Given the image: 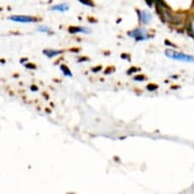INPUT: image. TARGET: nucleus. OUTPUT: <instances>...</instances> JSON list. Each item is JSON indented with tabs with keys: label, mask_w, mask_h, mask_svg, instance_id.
Listing matches in <instances>:
<instances>
[{
	"label": "nucleus",
	"mask_w": 194,
	"mask_h": 194,
	"mask_svg": "<svg viewBox=\"0 0 194 194\" xmlns=\"http://www.w3.org/2000/svg\"><path fill=\"white\" fill-rule=\"evenodd\" d=\"M78 62H82V61H88V58H86V57H81V58H79L78 60Z\"/></svg>",
	"instance_id": "nucleus-19"
},
{
	"label": "nucleus",
	"mask_w": 194,
	"mask_h": 194,
	"mask_svg": "<svg viewBox=\"0 0 194 194\" xmlns=\"http://www.w3.org/2000/svg\"><path fill=\"white\" fill-rule=\"evenodd\" d=\"M68 32L70 34H77V33H83V34H88L90 32V29L82 28V27H69L68 28Z\"/></svg>",
	"instance_id": "nucleus-5"
},
{
	"label": "nucleus",
	"mask_w": 194,
	"mask_h": 194,
	"mask_svg": "<svg viewBox=\"0 0 194 194\" xmlns=\"http://www.w3.org/2000/svg\"><path fill=\"white\" fill-rule=\"evenodd\" d=\"M146 4H147L149 7L153 6V0H146Z\"/></svg>",
	"instance_id": "nucleus-20"
},
{
	"label": "nucleus",
	"mask_w": 194,
	"mask_h": 194,
	"mask_svg": "<svg viewBox=\"0 0 194 194\" xmlns=\"http://www.w3.org/2000/svg\"><path fill=\"white\" fill-rule=\"evenodd\" d=\"M137 12H138L139 19H140V21L142 23L148 25V23L151 21V14H150V12H148L147 10H143V11H141V12L137 10Z\"/></svg>",
	"instance_id": "nucleus-4"
},
{
	"label": "nucleus",
	"mask_w": 194,
	"mask_h": 194,
	"mask_svg": "<svg viewBox=\"0 0 194 194\" xmlns=\"http://www.w3.org/2000/svg\"><path fill=\"white\" fill-rule=\"evenodd\" d=\"M88 21H92V23H97V21H95V19H88Z\"/></svg>",
	"instance_id": "nucleus-23"
},
{
	"label": "nucleus",
	"mask_w": 194,
	"mask_h": 194,
	"mask_svg": "<svg viewBox=\"0 0 194 194\" xmlns=\"http://www.w3.org/2000/svg\"><path fill=\"white\" fill-rule=\"evenodd\" d=\"M78 1L80 3H82L83 5H88V6H90V7L95 6V4H94V2H92V0H78Z\"/></svg>",
	"instance_id": "nucleus-9"
},
{
	"label": "nucleus",
	"mask_w": 194,
	"mask_h": 194,
	"mask_svg": "<svg viewBox=\"0 0 194 194\" xmlns=\"http://www.w3.org/2000/svg\"><path fill=\"white\" fill-rule=\"evenodd\" d=\"M38 31L39 32H43V33H48V32H51V30H50V28H48V27H44V26H41L38 28Z\"/></svg>",
	"instance_id": "nucleus-11"
},
{
	"label": "nucleus",
	"mask_w": 194,
	"mask_h": 194,
	"mask_svg": "<svg viewBox=\"0 0 194 194\" xmlns=\"http://www.w3.org/2000/svg\"><path fill=\"white\" fill-rule=\"evenodd\" d=\"M8 19L16 21V23H36V21H38V19H36L34 16H28V15H12V16H9Z\"/></svg>",
	"instance_id": "nucleus-3"
},
{
	"label": "nucleus",
	"mask_w": 194,
	"mask_h": 194,
	"mask_svg": "<svg viewBox=\"0 0 194 194\" xmlns=\"http://www.w3.org/2000/svg\"><path fill=\"white\" fill-rule=\"evenodd\" d=\"M165 44H166V45H167V46H171V47H176V46H175V45H174V44H172V43H171V42H170V41H169V40H166V41H165Z\"/></svg>",
	"instance_id": "nucleus-17"
},
{
	"label": "nucleus",
	"mask_w": 194,
	"mask_h": 194,
	"mask_svg": "<svg viewBox=\"0 0 194 194\" xmlns=\"http://www.w3.org/2000/svg\"><path fill=\"white\" fill-rule=\"evenodd\" d=\"M134 80H136V81H142L146 79V77H144V75H142V74H139V75H136V76H134L133 77Z\"/></svg>",
	"instance_id": "nucleus-12"
},
{
	"label": "nucleus",
	"mask_w": 194,
	"mask_h": 194,
	"mask_svg": "<svg viewBox=\"0 0 194 194\" xmlns=\"http://www.w3.org/2000/svg\"><path fill=\"white\" fill-rule=\"evenodd\" d=\"M121 57H122L123 59H127V60L130 61V55H127V54H122Z\"/></svg>",
	"instance_id": "nucleus-18"
},
{
	"label": "nucleus",
	"mask_w": 194,
	"mask_h": 194,
	"mask_svg": "<svg viewBox=\"0 0 194 194\" xmlns=\"http://www.w3.org/2000/svg\"><path fill=\"white\" fill-rule=\"evenodd\" d=\"M25 67L28 68V69H36L37 68V66L35 64H33V63H27V64H25Z\"/></svg>",
	"instance_id": "nucleus-13"
},
{
	"label": "nucleus",
	"mask_w": 194,
	"mask_h": 194,
	"mask_svg": "<svg viewBox=\"0 0 194 194\" xmlns=\"http://www.w3.org/2000/svg\"><path fill=\"white\" fill-rule=\"evenodd\" d=\"M128 36L135 39L136 42L146 41V40L148 39L147 31L146 29H136V30H133L131 32H128Z\"/></svg>",
	"instance_id": "nucleus-2"
},
{
	"label": "nucleus",
	"mask_w": 194,
	"mask_h": 194,
	"mask_svg": "<svg viewBox=\"0 0 194 194\" xmlns=\"http://www.w3.org/2000/svg\"><path fill=\"white\" fill-rule=\"evenodd\" d=\"M165 55L169 58H172L174 60H179V61H184V62H194V57L188 54L180 53V52L174 51V50H166Z\"/></svg>",
	"instance_id": "nucleus-1"
},
{
	"label": "nucleus",
	"mask_w": 194,
	"mask_h": 194,
	"mask_svg": "<svg viewBox=\"0 0 194 194\" xmlns=\"http://www.w3.org/2000/svg\"><path fill=\"white\" fill-rule=\"evenodd\" d=\"M31 88H32L33 90H34V92H36V90H38V88L36 86H31Z\"/></svg>",
	"instance_id": "nucleus-21"
},
{
	"label": "nucleus",
	"mask_w": 194,
	"mask_h": 194,
	"mask_svg": "<svg viewBox=\"0 0 194 194\" xmlns=\"http://www.w3.org/2000/svg\"><path fill=\"white\" fill-rule=\"evenodd\" d=\"M146 88H147V90H149V92H153V90H157V88H159V86L153 84V83H149V84H147Z\"/></svg>",
	"instance_id": "nucleus-10"
},
{
	"label": "nucleus",
	"mask_w": 194,
	"mask_h": 194,
	"mask_svg": "<svg viewBox=\"0 0 194 194\" xmlns=\"http://www.w3.org/2000/svg\"><path fill=\"white\" fill-rule=\"evenodd\" d=\"M62 53V50H51V49H46L43 51V54L47 56L48 58H53L54 56H57Z\"/></svg>",
	"instance_id": "nucleus-6"
},
{
	"label": "nucleus",
	"mask_w": 194,
	"mask_h": 194,
	"mask_svg": "<svg viewBox=\"0 0 194 194\" xmlns=\"http://www.w3.org/2000/svg\"><path fill=\"white\" fill-rule=\"evenodd\" d=\"M26 61H27V59H26V58H23V59H21V63L26 62Z\"/></svg>",
	"instance_id": "nucleus-22"
},
{
	"label": "nucleus",
	"mask_w": 194,
	"mask_h": 194,
	"mask_svg": "<svg viewBox=\"0 0 194 194\" xmlns=\"http://www.w3.org/2000/svg\"><path fill=\"white\" fill-rule=\"evenodd\" d=\"M137 70H139V69H138V68H136V67H131V68H130V69L127 71V74L129 75V74H132L133 72H136Z\"/></svg>",
	"instance_id": "nucleus-14"
},
{
	"label": "nucleus",
	"mask_w": 194,
	"mask_h": 194,
	"mask_svg": "<svg viewBox=\"0 0 194 194\" xmlns=\"http://www.w3.org/2000/svg\"><path fill=\"white\" fill-rule=\"evenodd\" d=\"M101 69H102V66L94 67V68H92V72H99Z\"/></svg>",
	"instance_id": "nucleus-16"
},
{
	"label": "nucleus",
	"mask_w": 194,
	"mask_h": 194,
	"mask_svg": "<svg viewBox=\"0 0 194 194\" xmlns=\"http://www.w3.org/2000/svg\"><path fill=\"white\" fill-rule=\"evenodd\" d=\"M172 78H178V75H173V76H172Z\"/></svg>",
	"instance_id": "nucleus-24"
},
{
	"label": "nucleus",
	"mask_w": 194,
	"mask_h": 194,
	"mask_svg": "<svg viewBox=\"0 0 194 194\" xmlns=\"http://www.w3.org/2000/svg\"><path fill=\"white\" fill-rule=\"evenodd\" d=\"M52 10H56V11H67V10L69 9V5L67 4V3H61V4H57V5H54V6L51 7Z\"/></svg>",
	"instance_id": "nucleus-7"
},
{
	"label": "nucleus",
	"mask_w": 194,
	"mask_h": 194,
	"mask_svg": "<svg viewBox=\"0 0 194 194\" xmlns=\"http://www.w3.org/2000/svg\"><path fill=\"white\" fill-rule=\"evenodd\" d=\"M60 69H61V71L63 72V74H64L65 76H72L71 71H70L69 68H68L66 65H64V64L60 65Z\"/></svg>",
	"instance_id": "nucleus-8"
},
{
	"label": "nucleus",
	"mask_w": 194,
	"mask_h": 194,
	"mask_svg": "<svg viewBox=\"0 0 194 194\" xmlns=\"http://www.w3.org/2000/svg\"><path fill=\"white\" fill-rule=\"evenodd\" d=\"M114 71V68L112 66H110V67H108L106 70H105V74H109L110 72H113Z\"/></svg>",
	"instance_id": "nucleus-15"
}]
</instances>
